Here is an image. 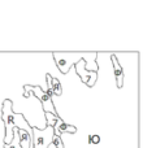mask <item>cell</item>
<instances>
[{
  "label": "cell",
  "instance_id": "6da1fadb",
  "mask_svg": "<svg viewBox=\"0 0 143 148\" xmlns=\"http://www.w3.org/2000/svg\"><path fill=\"white\" fill-rule=\"evenodd\" d=\"M1 120L5 126V136H4V144H8L13 138V129H20L25 130L29 134H33L31 126L23 117V114L14 113L12 110V100L5 99L1 105Z\"/></svg>",
  "mask_w": 143,
  "mask_h": 148
},
{
  "label": "cell",
  "instance_id": "7a4b0ae2",
  "mask_svg": "<svg viewBox=\"0 0 143 148\" xmlns=\"http://www.w3.org/2000/svg\"><path fill=\"white\" fill-rule=\"evenodd\" d=\"M23 91H29V92H31L33 95H35V96L41 100V107H42V109L43 110H44V108L48 105L50 107V113H52V114H55V116H59L57 114V112H56V109H55V107H54L52 97H51L52 94H51V91H50L48 88L43 90L41 86L25 84V86H23Z\"/></svg>",
  "mask_w": 143,
  "mask_h": 148
},
{
  "label": "cell",
  "instance_id": "3957f363",
  "mask_svg": "<svg viewBox=\"0 0 143 148\" xmlns=\"http://www.w3.org/2000/svg\"><path fill=\"white\" fill-rule=\"evenodd\" d=\"M33 131V148H48L54 138V127L46 126V129L39 130L35 126H31Z\"/></svg>",
  "mask_w": 143,
  "mask_h": 148
},
{
  "label": "cell",
  "instance_id": "277c9868",
  "mask_svg": "<svg viewBox=\"0 0 143 148\" xmlns=\"http://www.w3.org/2000/svg\"><path fill=\"white\" fill-rule=\"evenodd\" d=\"M89 55L90 53H82V55L81 53H68V55L54 53L52 56H54L55 61H56V65H57V68H59L60 73L68 74L69 69L74 65L73 62H70V59H76L77 61H79V60H85V61H86V57L89 56Z\"/></svg>",
  "mask_w": 143,
  "mask_h": 148
},
{
  "label": "cell",
  "instance_id": "5b68a950",
  "mask_svg": "<svg viewBox=\"0 0 143 148\" xmlns=\"http://www.w3.org/2000/svg\"><path fill=\"white\" fill-rule=\"evenodd\" d=\"M86 65H87V62L85 60H79L73 66L76 69L77 75L82 79V82L86 83V86L92 87L98 81V73L92 72V70H86Z\"/></svg>",
  "mask_w": 143,
  "mask_h": 148
},
{
  "label": "cell",
  "instance_id": "8992f818",
  "mask_svg": "<svg viewBox=\"0 0 143 148\" xmlns=\"http://www.w3.org/2000/svg\"><path fill=\"white\" fill-rule=\"evenodd\" d=\"M76 133H77L76 126L67 123L63 118H59L54 126V135L57 136H61L63 134H76Z\"/></svg>",
  "mask_w": 143,
  "mask_h": 148
},
{
  "label": "cell",
  "instance_id": "52a82bcc",
  "mask_svg": "<svg viewBox=\"0 0 143 148\" xmlns=\"http://www.w3.org/2000/svg\"><path fill=\"white\" fill-rule=\"evenodd\" d=\"M111 60H112V64H113V72H115V78H116L117 87L118 88H122V86H124V69L120 65V62L117 61L116 55H112V56H111Z\"/></svg>",
  "mask_w": 143,
  "mask_h": 148
},
{
  "label": "cell",
  "instance_id": "ba28073f",
  "mask_svg": "<svg viewBox=\"0 0 143 148\" xmlns=\"http://www.w3.org/2000/svg\"><path fill=\"white\" fill-rule=\"evenodd\" d=\"M46 81L48 84V90L51 91L52 95H56V96H61L63 95V87L60 83L59 79L54 78L51 74H46Z\"/></svg>",
  "mask_w": 143,
  "mask_h": 148
},
{
  "label": "cell",
  "instance_id": "9c48e42d",
  "mask_svg": "<svg viewBox=\"0 0 143 148\" xmlns=\"http://www.w3.org/2000/svg\"><path fill=\"white\" fill-rule=\"evenodd\" d=\"M4 148H21L18 139V129H13V138L8 144H4Z\"/></svg>",
  "mask_w": 143,
  "mask_h": 148
},
{
  "label": "cell",
  "instance_id": "30bf717a",
  "mask_svg": "<svg viewBox=\"0 0 143 148\" xmlns=\"http://www.w3.org/2000/svg\"><path fill=\"white\" fill-rule=\"evenodd\" d=\"M44 116H46V126H52V127L55 126L56 121L59 118H61L60 116H55L52 113H44Z\"/></svg>",
  "mask_w": 143,
  "mask_h": 148
},
{
  "label": "cell",
  "instance_id": "8fae6325",
  "mask_svg": "<svg viewBox=\"0 0 143 148\" xmlns=\"http://www.w3.org/2000/svg\"><path fill=\"white\" fill-rule=\"evenodd\" d=\"M87 142H89V144H91V146H98V144L102 142V138H100V135H98V134H94V135H89Z\"/></svg>",
  "mask_w": 143,
  "mask_h": 148
},
{
  "label": "cell",
  "instance_id": "7c38bea8",
  "mask_svg": "<svg viewBox=\"0 0 143 148\" xmlns=\"http://www.w3.org/2000/svg\"><path fill=\"white\" fill-rule=\"evenodd\" d=\"M51 144H52V146H55L56 148H64V143H63V139H61V136L54 135V138H52Z\"/></svg>",
  "mask_w": 143,
  "mask_h": 148
}]
</instances>
